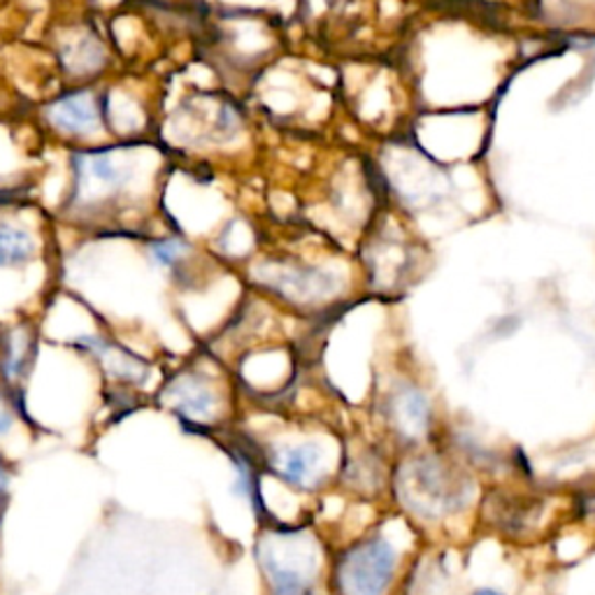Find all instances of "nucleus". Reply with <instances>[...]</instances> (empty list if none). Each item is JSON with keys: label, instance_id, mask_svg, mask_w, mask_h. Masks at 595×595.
<instances>
[{"label": "nucleus", "instance_id": "423d86ee", "mask_svg": "<svg viewBox=\"0 0 595 595\" xmlns=\"http://www.w3.org/2000/svg\"><path fill=\"white\" fill-rule=\"evenodd\" d=\"M259 563L265 572L270 595H317V576L294 561L284 563L277 551H259Z\"/></svg>", "mask_w": 595, "mask_h": 595}, {"label": "nucleus", "instance_id": "9b49d317", "mask_svg": "<svg viewBox=\"0 0 595 595\" xmlns=\"http://www.w3.org/2000/svg\"><path fill=\"white\" fill-rule=\"evenodd\" d=\"M35 242L26 230L0 224V267H14L31 261Z\"/></svg>", "mask_w": 595, "mask_h": 595}, {"label": "nucleus", "instance_id": "2eb2a0df", "mask_svg": "<svg viewBox=\"0 0 595 595\" xmlns=\"http://www.w3.org/2000/svg\"><path fill=\"white\" fill-rule=\"evenodd\" d=\"M16 407H20V403L12 398V393L0 391V440H3L8 432L12 430L14 419H16V412H22Z\"/></svg>", "mask_w": 595, "mask_h": 595}, {"label": "nucleus", "instance_id": "4468645a", "mask_svg": "<svg viewBox=\"0 0 595 595\" xmlns=\"http://www.w3.org/2000/svg\"><path fill=\"white\" fill-rule=\"evenodd\" d=\"M185 251H187V247H185L182 242H177V240H166V242H158V245H154V249H152V257H154L156 265H164V267H168V265H175L179 259H182V257H185Z\"/></svg>", "mask_w": 595, "mask_h": 595}, {"label": "nucleus", "instance_id": "f3484780", "mask_svg": "<svg viewBox=\"0 0 595 595\" xmlns=\"http://www.w3.org/2000/svg\"><path fill=\"white\" fill-rule=\"evenodd\" d=\"M473 595H504V593H500L498 588H489V586H484V588H477Z\"/></svg>", "mask_w": 595, "mask_h": 595}, {"label": "nucleus", "instance_id": "39448f33", "mask_svg": "<svg viewBox=\"0 0 595 595\" xmlns=\"http://www.w3.org/2000/svg\"><path fill=\"white\" fill-rule=\"evenodd\" d=\"M78 347H82L84 352L96 356L100 360L103 370L117 382L142 384L144 377L150 374V368L142 358H138L131 352H126V349L112 345V342H107V340L86 335V337L78 340Z\"/></svg>", "mask_w": 595, "mask_h": 595}, {"label": "nucleus", "instance_id": "7ed1b4c3", "mask_svg": "<svg viewBox=\"0 0 595 595\" xmlns=\"http://www.w3.org/2000/svg\"><path fill=\"white\" fill-rule=\"evenodd\" d=\"M164 398L187 428H205L216 414L214 386L201 374H179L166 386Z\"/></svg>", "mask_w": 595, "mask_h": 595}, {"label": "nucleus", "instance_id": "dca6fc26", "mask_svg": "<svg viewBox=\"0 0 595 595\" xmlns=\"http://www.w3.org/2000/svg\"><path fill=\"white\" fill-rule=\"evenodd\" d=\"M8 491H10V467H8V461L0 456V510H3V504L8 500Z\"/></svg>", "mask_w": 595, "mask_h": 595}, {"label": "nucleus", "instance_id": "f8f14e48", "mask_svg": "<svg viewBox=\"0 0 595 595\" xmlns=\"http://www.w3.org/2000/svg\"><path fill=\"white\" fill-rule=\"evenodd\" d=\"M84 172L94 177L96 182L105 187H119L123 182V168L117 164L112 154H94L84 158Z\"/></svg>", "mask_w": 595, "mask_h": 595}, {"label": "nucleus", "instance_id": "f03ea898", "mask_svg": "<svg viewBox=\"0 0 595 595\" xmlns=\"http://www.w3.org/2000/svg\"><path fill=\"white\" fill-rule=\"evenodd\" d=\"M261 461L282 484L300 491H310L326 473V467H323V447L317 442L267 444L261 452Z\"/></svg>", "mask_w": 595, "mask_h": 595}, {"label": "nucleus", "instance_id": "6e6552de", "mask_svg": "<svg viewBox=\"0 0 595 595\" xmlns=\"http://www.w3.org/2000/svg\"><path fill=\"white\" fill-rule=\"evenodd\" d=\"M389 417L393 428L401 432L405 438H417L428 428V417L430 409L424 395L414 389H405L401 393L393 395Z\"/></svg>", "mask_w": 595, "mask_h": 595}, {"label": "nucleus", "instance_id": "ddd939ff", "mask_svg": "<svg viewBox=\"0 0 595 595\" xmlns=\"http://www.w3.org/2000/svg\"><path fill=\"white\" fill-rule=\"evenodd\" d=\"M70 51H78V57L66 59L68 70L72 72H86L98 68V63L103 61V47L94 40V38H82L75 45L68 47Z\"/></svg>", "mask_w": 595, "mask_h": 595}, {"label": "nucleus", "instance_id": "9d476101", "mask_svg": "<svg viewBox=\"0 0 595 595\" xmlns=\"http://www.w3.org/2000/svg\"><path fill=\"white\" fill-rule=\"evenodd\" d=\"M273 284L279 288H286L288 296L317 298V296L329 294L333 277L326 273H319V270H296V273H286L282 277H275Z\"/></svg>", "mask_w": 595, "mask_h": 595}, {"label": "nucleus", "instance_id": "0eeeda50", "mask_svg": "<svg viewBox=\"0 0 595 595\" xmlns=\"http://www.w3.org/2000/svg\"><path fill=\"white\" fill-rule=\"evenodd\" d=\"M47 117L57 129L72 135H88L98 129V110L88 94H70L57 100L47 110Z\"/></svg>", "mask_w": 595, "mask_h": 595}, {"label": "nucleus", "instance_id": "1a4fd4ad", "mask_svg": "<svg viewBox=\"0 0 595 595\" xmlns=\"http://www.w3.org/2000/svg\"><path fill=\"white\" fill-rule=\"evenodd\" d=\"M35 358V337L28 329H16L8 333L3 352H0V374L12 389L20 384Z\"/></svg>", "mask_w": 595, "mask_h": 595}, {"label": "nucleus", "instance_id": "f257e3e1", "mask_svg": "<svg viewBox=\"0 0 595 595\" xmlns=\"http://www.w3.org/2000/svg\"><path fill=\"white\" fill-rule=\"evenodd\" d=\"M398 568V551L382 535L356 539L337 556L333 584L337 595H386Z\"/></svg>", "mask_w": 595, "mask_h": 595}, {"label": "nucleus", "instance_id": "20e7f679", "mask_svg": "<svg viewBox=\"0 0 595 595\" xmlns=\"http://www.w3.org/2000/svg\"><path fill=\"white\" fill-rule=\"evenodd\" d=\"M226 452L230 459V467L236 473V479H233V493L238 498H245L249 502L251 512H254L259 519L265 514V502H263V489H261V452L259 449H249L240 442L226 444Z\"/></svg>", "mask_w": 595, "mask_h": 595}]
</instances>
